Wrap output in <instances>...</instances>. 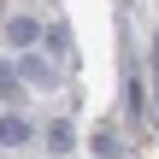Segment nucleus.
<instances>
[{
    "label": "nucleus",
    "instance_id": "1",
    "mask_svg": "<svg viewBox=\"0 0 159 159\" xmlns=\"http://www.w3.org/2000/svg\"><path fill=\"white\" fill-rule=\"evenodd\" d=\"M6 41H12L18 53H30V47L41 41V24H35V18H6Z\"/></svg>",
    "mask_w": 159,
    "mask_h": 159
},
{
    "label": "nucleus",
    "instance_id": "2",
    "mask_svg": "<svg viewBox=\"0 0 159 159\" xmlns=\"http://www.w3.org/2000/svg\"><path fill=\"white\" fill-rule=\"evenodd\" d=\"M24 77H30L35 89H59V65L41 59V53H24Z\"/></svg>",
    "mask_w": 159,
    "mask_h": 159
},
{
    "label": "nucleus",
    "instance_id": "3",
    "mask_svg": "<svg viewBox=\"0 0 159 159\" xmlns=\"http://www.w3.org/2000/svg\"><path fill=\"white\" fill-rule=\"evenodd\" d=\"M35 130H30V118H18V112H6L0 118V148H24Z\"/></svg>",
    "mask_w": 159,
    "mask_h": 159
},
{
    "label": "nucleus",
    "instance_id": "4",
    "mask_svg": "<svg viewBox=\"0 0 159 159\" xmlns=\"http://www.w3.org/2000/svg\"><path fill=\"white\" fill-rule=\"evenodd\" d=\"M47 148H53V153H71V148H77V130H71V118H53V124H47Z\"/></svg>",
    "mask_w": 159,
    "mask_h": 159
},
{
    "label": "nucleus",
    "instance_id": "5",
    "mask_svg": "<svg viewBox=\"0 0 159 159\" xmlns=\"http://www.w3.org/2000/svg\"><path fill=\"white\" fill-rule=\"evenodd\" d=\"M41 41H47V53H59V59L71 53V30H65V24H47V30H41Z\"/></svg>",
    "mask_w": 159,
    "mask_h": 159
},
{
    "label": "nucleus",
    "instance_id": "6",
    "mask_svg": "<svg viewBox=\"0 0 159 159\" xmlns=\"http://www.w3.org/2000/svg\"><path fill=\"white\" fill-rule=\"evenodd\" d=\"M24 94V83H18V65H6L0 59V100H18Z\"/></svg>",
    "mask_w": 159,
    "mask_h": 159
},
{
    "label": "nucleus",
    "instance_id": "7",
    "mask_svg": "<svg viewBox=\"0 0 159 159\" xmlns=\"http://www.w3.org/2000/svg\"><path fill=\"white\" fill-rule=\"evenodd\" d=\"M130 112L148 124V94H142V77H130Z\"/></svg>",
    "mask_w": 159,
    "mask_h": 159
},
{
    "label": "nucleus",
    "instance_id": "8",
    "mask_svg": "<svg viewBox=\"0 0 159 159\" xmlns=\"http://www.w3.org/2000/svg\"><path fill=\"white\" fill-rule=\"evenodd\" d=\"M94 148H100V159H118V153H124V148H118V136H112V130H100V136H94Z\"/></svg>",
    "mask_w": 159,
    "mask_h": 159
}]
</instances>
